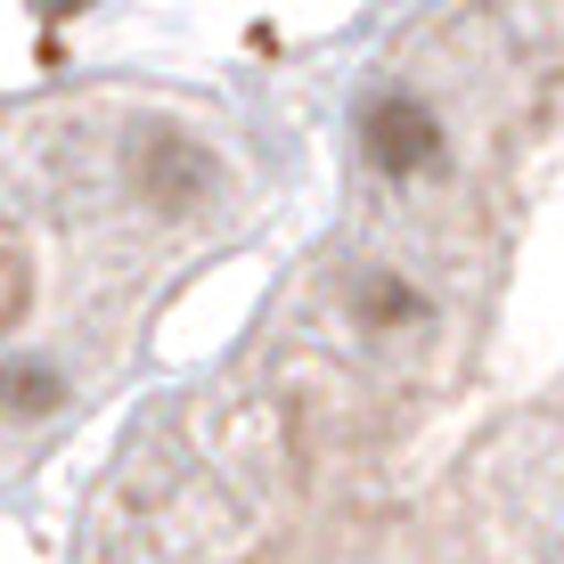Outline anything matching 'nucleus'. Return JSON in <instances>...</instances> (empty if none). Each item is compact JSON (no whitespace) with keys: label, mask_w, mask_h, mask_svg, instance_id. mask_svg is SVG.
<instances>
[{"label":"nucleus","mask_w":564,"mask_h":564,"mask_svg":"<svg viewBox=\"0 0 564 564\" xmlns=\"http://www.w3.org/2000/svg\"><path fill=\"white\" fill-rule=\"evenodd\" d=\"M131 181H140V197L155 213H188L213 188V155L188 140V131H140V148H131Z\"/></svg>","instance_id":"f257e3e1"},{"label":"nucleus","mask_w":564,"mask_h":564,"mask_svg":"<svg viewBox=\"0 0 564 564\" xmlns=\"http://www.w3.org/2000/svg\"><path fill=\"white\" fill-rule=\"evenodd\" d=\"M360 140H368V164H384V172H425V164L442 155V123H434V107H425V99L384 90V99L368 107Z\"/></svg>","instance_id":"f03ea898"},{"label":"nucleus","mask_w":564,"mask_h":564,"mask_svg":"<svg viewBox=\"0 0 564 564\" xmlns=\"http://www.w3.org/2000/svg\"><path fill=\"white\" fill-rule=\"evenodd\" d=\"M352 319L368 327V336H393V327L425 319V295H417L410 279H393V270H377V279H360V295H352Z\"/></svg>","instance_id":"7ed1b4c3"},{"label":"nucleus","mask_w":564,"mask_h":564,"mask_svg":"<svg viewBox=\"0 0 564 564\" xmlns=\"http://www.w3.org/2000/svg\"><path fill=\"white\" fill-rule=\"evenodd\" d=\"M57 401H66V377H57L50 360H9L0 368V410L9 417H50Z\"/></svg>","instance_id":"20e7f679"},{"label":"nucleus","mask_w":564,"mask_h":564,"mask_svg":"<svg viewBox=\"0 0 564 564\" xmlns=\"http://www.w3.org/2000/svg\"><path fill=\"white\" fill-rule=\"evenodd\" d=\"M17 311H25V262H17V254H0V327H9Z\"/></svg>","instance_id":"39448f33"}]
</instances>
